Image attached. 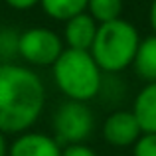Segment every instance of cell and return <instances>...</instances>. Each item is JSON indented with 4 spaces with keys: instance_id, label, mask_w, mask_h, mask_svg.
<instances>
[{
    "instance_id": "obj_1",
    "label": "cell",
    "mask_w": 156,
    "mask_h": 156,
    "mask_svg": "<svg viewBox=\"0 0 156 156\" xmlns=\"http://www.w3.org/2000/svg\"><path fill=\"white\" fill-rule=\"evenodd\" d=\"M46 107V85L28 65L0 63V130L20 134L30 130Z\"/></svg>"
},
{
    "instance_id": "obj_2",
    "label": "cell",
    "mask_w": 156,
    "mask_h": 156,
    "mask_svg": "<svg viewBox=\"0 0 156 156\" xmlns=\"http://www.w3.org/2000/svg\"><path fill=\"white\" fill-rule=\"evenodd\" d=\"M51 75L55 87L71 101L87 103L103 89V71L89 51L65 48L51 65Z\"/></svg>"
},
{
    "instance_id": "obj_3",
    "label": "cell",
    "mask_w": 156,
    "mask_h": 156,
    "mask_svg": "<svg viewBox=\"0 0 156 156\" xmlns=\"http://www.w3.org/2000/svg\"><path fill=\"white\" fill-rule=\"evenodd\" d=\"M138 44V30L130 22L119 18L107 24H99L89 53L103 73H121L133 65Z\"/></svg>"
},
{
    "instance_id": "obj_4",
    "label": "cell",
    "mask_w": 156,
    "mask_h": 156,
    "mask_svg": "<svg viewBox=\"0 0 156 156\" xmlns=\"http://www.w3.org/2000/svg\"><path fill=\"white\" fill-rule=\"evenodd\" d=\"M95 129V117L87 103L63 101L53 113V138L59 144H79L91 136Z\"/></svg>"
},
{
    "instance_id": "obj_5",
    "label": "cell",
    "mask_w": 156,
    "mask_h": 156,
    "mask_svg": "<svg viewBox=\"0 0 156 156\" xmlns=\"http://www.w3.org/2000/svg\"><path fill=\"white\" fill-rule=\"evenodd\" d=\"M65 44L57 32L44 26H34L20 32L18 57L34 67H51L63 53Z\"/></svg>"
},
{
    "instance_id": "obj_6",
    "label": "cell",
    "mask_w": 156,
    "mask_h": 156,
    "mask_svg": "<svg viewBox=\"0 0 156 156\" xmlns=\"http://www.w3.org/2000/svg\"><path fill=\"white\" fill-rule=\"evenodd\" d=\"M140 134V125L133 111H115L103 122V138L115 148L133 146Z\"/></svg>"
},
{
    "instance_id": "obj_7",
    "label": "cell",
    "mask_w": 156,
    "mask_h": 156,
    "mask_svg": "<svg viewBox=\"0 0 156 156\" xmlns=\"http://www.w3.org/2000/svg\"><path fill=\"white\" fill-rule=\"evenodd\" d=\"M61 144L46 133H26L16 134L8 144V156H61Z\"/></svg>"
},
{
    "instance_id": "obj_8",
    "label": "cell",
    "mask_w": 156,
    "mask_h": 156,
    "mask_svg": "<svg viewBox=\"0 0 156 156\" xmlns=\"http://www.w3.org/2000/svg\"><path fill=\"white\" fill-rule=\"evenodd\" d=\"M63 44L67 50H81V51H89L95 42L97 36V28L99 24L87 14H77L73 18H69L67 22H63Z\"/></svg>"
},
{
    "instance_id": "obj_9",
    "label": "cell",
    "mask_w": 156,
    "mask_h": 156,
    "mask_svg": "<svg viewBox=\"0 0 156 156\" xmlns=\"http://www.w3.org/2000/svg\"><path fill=\"white\" fill-rule=\"evenodd\" d=\"M133 113L142 133L156 134V81H150L138 91L133 103Z\"/></svg>"
},
{
    "instance_id": "obj_10",
    "label": "cell",
    "mask_w": 156,
    "mask_h": 156,
    "mask_svg": "<svg viewBox=\"0 0 156 156\" xmlns=\"http://www.w3.org/2000/svg\"><path fill=\"white\" fill-rule=\"evenodd\" d=\"M133 67L136 71V75L140 79H144L146 83L156 81V34L140 40Z\"/></svg>"
},
{
    "instance_id": "obj_11",
    "label": "cell",
    "mask_w": 156,
    "mask_h": 156,
    "mask_svg": "<svg viewBox=\"0 0 156 156\" xmlns=\"http://www.w3.org/2000/svg\"><path fill=\"white\" fill-rule=\"evenodd\" d=\"M44 14L57 22H67L69 18L87 12V0H40Z\"/></svg>"
},
{
    "instance_id": "obj_12",
    "label": "cell",
    "mask_w": 156,
    "mask_h": 156,
    "mask_svg": "<svg viewBox=\"0 0 156 156\" xmlns=\"http://www.w3.org/2000/svg\"><path fill=\"white\" fill-rule=\"evenodd\" d=\"M87 14L97 24L119 20L122 14V0H87Z\"/></svg>"
},
{
    "instance_id": "obj_13",
    "label": "cell",
    "mask_w": 156,
    "mask_h": 156,
    "mask_svg": "<svg viewBox=\"0 0 156 156\" xmlns=\"http://www.w3.org/2000/svg\"><path fill=\"white\" fill-rule=\"evenodd\" d=\"M18 44L20 32L16 28H0V63H12V59L18 57Z\"/></svg>"
},
{
    "instance_id": "obj_14",
    "label": "cell",
    "mask_w": 156,
    "mask_h": 156,
    "mask_svg": "<svg viewBox=\"0 0 156 156\" xmlns=\"http://www.w3.org/2000/svg\"><path fill=\"white\" fill-rule=\"evenodd\" d=\"M133 156H156V134L142 133L133 144Z\"/></svg>"
},
{
    "instance_id": "obj_15",
    "label": "cell",
    "mask_w": 156,
    "mask_h": 156,
    "mask_svg": "<svg viewBox=\"0 0 156 156\" xmlns=\"http://www.w3.org/2000/svg\"><path fill=\"white\" fill-rule=\"evenodd\" d=\"M61 156H97V152L85 142H79V144H67L61 150Z\"/></svg>"
},
{
    "instance_id": "obj_16",
    "label": "cell",
    "mask_w": 156,
    "mask_h": 156,
    "mask_svg": "<svg viewBox=\"0 0 156 156\" xmlns=\"http://www.w3.org/2000/svg\"><path fill=\"white\" fill-rule=\"evenodd\" d=\"M4 2L14 10H30L36 4H40V0H4Z\"/></svg>"
},
{
    "instance_id": "obj_17",
    "label": "cell",
    "mask_w": 156,
    "mask_h": 156,
    "mask_svg": "<svg viewBox=\"0 0 156 156\" xmlns=\"http://www.w3.org/2000/svg\"><path fill=\"white\" fill-rule=\"evenodd\" d=\"M148 22H150V28L156 34V0L150 2V10H148Z\"/></svg>"
},
{
    "instance_id": "obj_18",
    "label": "cell",
    "mask_w": 156,
    "mask_h": 156,
    "mask_svg": "<svg viewBox=\"0 0 156 156\" xmlns=\"http://www.w3.org/2000/svg\"><path fill=\"white\" fill-rule=\"evenodd\" d=\"M0 156H8V142H6V134L0 130Z\"/></svg>"
}]
</instances>
